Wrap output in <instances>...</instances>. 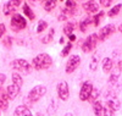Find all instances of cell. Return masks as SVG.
<instances>
[{
  "mask_svg": "<svg viewBox=\"0 0 122 116\" xmlns=\"http://www.w3.org/2000/svg\"><path fill=\"white\" fill-rule=\"evenodd\" d=\"M32 64H33V67L38 71L40 70H46L51 66L53 64V59L50 58L49 54L46 53H42V54L37 55L33 60H32Z\"/></svg>",
  "mask_w": 122,
  "mask_h": 116,
  "instance_id": "1",
  "label": "cell"
},
{
  "mask_svg": "<svg viewBox=\"0 0 122 116\" xmlns=\"http://www.w3.org/2000/svg\"><path fill=\"white\" fill-rule=\"evenodd\" d=\"M45 93H46V87H45V86H42V84L36 86V87H33L32 89L29 90L28 97H27V100H28L30 104L37 103L40 98L45 95Z\"/></svg>",
  "mask_w": 122,
  "mask_h": 116,
  "instance_id": "2",
  "label": "cell"
},
{
  "mask_svg": "<svg viewBox=\"0 0 122 116\" xmlns=\"http://www.w3.org/2000/svg\"><path fill=\"white\" fill-rule=\"evenodd\" d=\"M10 23H11V28L14 31H16V32H18V31H21V29H25L27 27L26 18L22 15H20V14H14L12 17H11V21H10Z\"/></svg>",
  "mask_w": 122,
  "mask_h": 116,
  "instance_id": "3",
  "label": "cell"
},
{
  "mask_svg": "<svg viewBox=\"0 0 122 116\" xmlns=\"http://www.w3.org/2000/svg\"><path fill=\"white\" fill-rule=\"evenodd\" d=\"M98 40H99L98 33L90 34V36L83 42V43H82V45H81V48H82V51H83V53H90L92 50L95 48Z\"/></svg>",
  "mask_w": 122,
  "mask_h": 116,
  "instance_id": "4",
  "label": "cell"
},
{
  "mask_svg": "<svg viewBox=\"0 0 122 116\" xmlns=\"http://www.w3.org/2000/svg\"><path fill=\"white\" fill-rule=\"evenodd\" d=\"M11 67L15 69L16 71L23 72V73H28L30 71V64L25 60V59H16L11 62Z\"/></svg>",
  "mask_w": 122,
  "mask_h": 116,
  "instance_id": "5",
  "label": "cell"
},
{
  "mask_svg": "<svg viewBox=\"0 0 122 116\" xmlns=\"http://www.w3.org/2000/svg\"><path fill=\"white\" fill-rule=\"evenodd\" d=\"M56 90H57V97L62 101H66L68 99V97H70V89H68V84H67L66 81H61L60 83H57Z\"/></svg>",
  "mask_w": 122,
  "mask_h": 116,
  "instance_id": "6",
  "label": "cell"
},
{
  "mask_svg": "<svg viewBox=\"0 0 122 116\" xmlns=\"http://www.w3.org/2000/svg\"><path fill=\"white\" fill-rule=\"evenodd\" d=\"M93 89H94V87H93V84H92L90 82H84L82 84V87H81V90H79V99L82 101L89 100Z\"/></svg>",
  "mask_w": 122,
  "mask_h": 116,
  "instance_id": "7",
  "label": "cell"
},
{
  "mask_svg": "<svg viewBox=\"0 0 122 116\" xmlns=\"http://www.w3.org/2000/svg\"><path fill=\"white\" fill-rule=\"evenodd\" d=\"M81 64V56L79 55H71L66 64V73H72Z\"/></svg>",
  "mask_w": 122,
  "mask_h": 116,
  "instance_id": "8",
  "label": "cell"
},
{
  "mask_svg": "<svg viewBox=\"0 0 122 116\" xmlns=\"http://www.w3.org/2000/svg\"><path fill=\"white\" fill-rule=\"evenodd\" d=\"M21 3H22V0H9L4 5V15L9 16V15L14 14L18 9V6L21 5Z\"/></svg>",
  "mask_w": 122,
  "mask_h": 116,
  "instance_id": "9",
  "label": "cell"
},
{
  "mask_svg": "<svg viewBox=\"0 0 122 116\" xmlns=\"http://www.w3.org/2000/svg\"><path fill=\"white\" fill-rule=\"evenodd\" d=\"M114 29H115L114 25H106V26H104L103 28L100 29V32L98 33V38H99V40H105L110 34H112V33H114Z\"/></svg>",
  "mask_w": 122,
  "mask_h": 116,
  "instance_id": "10",
  "label": "cell"
},
{
  "mask_svg": "<svg viewBox=\"0 0 122 116\" xmlns=\"http://www.w3.org/2000/svg\"><path fill=\"white\" fill-rule=\"evenodd\" d=\"M9 108V97L4 87L0 86V110H6Z\"/></svg>",
  "mask_w": 122,
  "mask_h": 116,
  "instance_id": "11",
  "label": "cell"
},
{
  "mask_svg": "<svg viewBox=\"0 0 122 116\" xmlns=\"http://www.w3.org/2000/svg\"><path fill=\"white\" fill-rule=\"evenodd\" d=\"M20 90H21V87H18V86H16V84H10V86L6 88V93H7V97H9V99H15L17 95H18V93H20Z\"/></svg>",
  "mask_w": 122,
  "mask_h": 116,
  "instance_id": "12",
  "label": "cell"
},
{
  "mask_svg": "<svg viewBox=\"0 0 122 116\" xmlns=\"http://www.w3.org/2000/svg\"><path fill=\"white\" fill-rule=\"evenodd\" d=\"M83 9L87 14H94L99 10V5L95 1H93V0H89V1L83 4Z\"/></svg>",
  "mask_w": 122,
  "mask_h": 116,
  "instance_id": "13",
  "label": "cell"
},
{
  "mask_svg": "<svg viewBox=\"0 0 122 116\" xmlns=\"http://www.w3.org/2000/svg\"><path fill=\"white\" fill-rule=\"evenodd\" d=\"M14 116H33V114L26 105H18L14 111Z\"/></svg>",
  "mask_w": 122,
  "mask_h": 116,
  "instance_id": "14",
  "label": "cell"
},
{
  "mask_svg": "<svg viewBox=\"0 0 122 116\" xmlns=\"http://www.w3.org/2000/svg\"><path fill=\"white\" fill-rule=\"evenodd\" d=\"M93 111H94L95 116H103L104 106H103V103H101L100 100H95L93 103Z\"/></svg>",
  "mask_w": 122,
  "mask_h": 116,
  "instance_id": "15",
  "label": "cell"
},
{
  "mask_svg": "<svg viewBox=\"0 0 122 116\" xmlns=\"http://www.w3.org/2000/svg\"><path fill=\"white\" fill-rule=\"evenodd\" d=\"M99 61H100V56L98 53H95V54H93V56H92L90 59V64H89V69L92 71H95L97 67H98V64H99Z\"/></svg>",
  "mask_w": 122,
  "mask_h": 116,
  "instance_id": "16",
  "label": "cell"
},
{
  "mask_svg": "<svg viewBox=\"0 0 122 116\" xmlns=\"http://www.w3.org/2000/svg\"><path fill=\"white\" fill-rule=\"evenodd\" d=\"M111 70H112V60L110 58L103 59V71L105 73H110Z\"/></svg>",
  "mask_w": 122,
  "mask_h": 116,
  "instance_id": "17",
  "label": "cell"
},
{
  "mask_svg": "<svg viewBox=\"0 0 122 116\" xmlns=\"http://www.w3.org/2000/svg\"><path fill=\"white\" fill-rule=\"evenodd\" d=\"M54 34H55V29H54V28H50V29H49V32H48V34H46L45 37L42 38V42H43L44 44L51 43L53 39H54Z\"/></svg>",
  "mask_w": 122,
  "mask_h": 116,
  "instance_id": "18",
  "label": "cell"
},
{
  "mask_svg": "<svg viewBox=\"0 0 122 116\" xmlns=\"http://www.w3.org/2000/svg\"><path fill=\"white\" fill-rule=\"evenodd\" d=\"M22 10H23V14H25L29 20H32V21L34 20V17H36V16H34V12L32 11V9L29 7V5H28V4H23Z\"/></svg>",
  "mask_w": 122,
  "mask_h": 116,
  "instance_id": "19",
  "label": "cell"
},
{
  "mask_svg": "<svg viewBox=\"0 0 122 116\" xmlns=\"http://www.w3.org/2000/svg\"><path fill=\"white\" fill-rule=\"evenodd\" d=\"M55 6H56V0H45L44 1V10L48 11V12L54 10Z\"/></svg>",
  "mask_w": 122,
  "mask_h": 116,
  "instance_id": "20",
  "label": "cell"
},
{
  "mask_svg": "<svg viewBox=\"0 0 122 116\" xmlns=\"http://www.w3.org/2000/svg\"><path fill=\"white\" fill-rule=\"evenodd\" d=\"M12 83L18 86V87H22V83H23L22 76L20 75V73H12Z\"/></svg>",
  "mask_w": 122,
  "mask_h": 116,
  "instance_id": "21",
  "label": "cell"
},
{
  "mask_svg": "<svg viewBox=\"0 0 122 116\" xmlns=\"http://www.w3.org/2000/svg\"><path fill=\"white\" fill-rule=\"evenodd\" d=\"M56 110H57V103L54 99H51V104L48 106V114L49 115H54L56 112Z\"/></svg>",
  "mask_w": 122,
  "mask_h": 116,
  "instance_id": "22",
  "label": "cell"
},
{
  "mask_svg": "<svg viewBox=\"0 0 122 116\" xmlns=\"http://www.w3.org/2000/svg\"><path fill=\"white\" fill-rule=\"evenodd\" d=\"M73 28H75V26H73V23H66L65 25V27H64V33L68 37V36H71L72 34V32H73Z\"/></svg>",
  "mask_w": 122,
  "mask_h": 116,
  "instance_id": "23",
  "label": "cell"
},
{
  "mask_svg": "<svg viewBox=\"0 0 122 116\" xmlns=\"http://www.w3.org/2000/svg\"><path fill=\"white\" fill-rule=\"evenodd\" d=\"M121 7H122V5H121V4H117V5H115L114 7H111V10L109 11V16H110V17L116 16V15L118 14V11L121 10Z\"/></svg>",
  "mask_w": 122,
  "mask_h": 116,
  "instance_id": "24",
  "label": "cell"
},
{
  "mask_svg": "<svg viewBox=\"0 0 122 116\" xmlns=\"http://www.w3.org/2000/svg\"><path fill=\"white\" fill-rule=\"evenodd\" d=\"M90 22H92V18H90V17H88V18H86L84 21H82V22H81V25H79L81 31H82V32H86V29H87V27L89 26Z\"/></svg>",
  "mask_w": 122,
  "mask_h": 116,
  "instance_id": "25",
  "label": "cell"
},
{
  "mask_svg": "<svg viewBox=\"0 0 122 116\" xmlns=\"http://www.w3.org/2000/svg\"><path fill=\"white\" fill-rule=\"evenodd\" d=\"M71 48H72V43H67V45L61 50V58H65V56H67L68 55V53H70V50H71Z\"/></svg>",
  "mask_w": 122,
  "mask_h": 116,
  "instance_id": "26",
  "label": "cell"
},
{
  "mask_svg": "<svg viewBox=\"0 0 122 116\" xmlns=\"http://www.w3.org/2000/svg\"><path fill=\"white\" fill-rule=\"evenodd\" d=\"M48 27V23H46V21H39V23H38V27H37V32L38 33H42L43 31Z\"/></svg>",
  "mask_w": 122,
  "mask_h": 116,
  "instance_id": "27",
  "label": "cell"
},
{
  "mask_svg": "<svg viewBox=\"0 0 122 116\" xmlns=\"http://www.w3.org/2000/svg\"><path fill=\"white\" fill-rule=\"evenodd\" d=\"M117 79H118V73H111L110 77H109V83L111 86H115L117 83Z\"/></svg>",
  "mask_w": 122,
  "mask_h": 116,
  "instance_id": "28",
  "label": "cell"
},
{
  "mask_svg": "<svg viewBox=\"0 0 122 116\" xmlns=\"http://www.w3.org/2000/svg\"><path fill=\"white\" fill-rule=\"evenodd\" d=\"M103 116H115V110L112 108H110V106H106L104 108V114Z\"/></svg>",
  "mask_w": 122,
  "mask_h": 116,
  "instance_id": "29",
  "label": "cell"
},
{
  "mask_svg": "<svg viewBox=\"0 0 122 116\" xmlns=\"http://www.w3.org/2000/svg\"><path fill=\"white\" fill-rule=\"evenodd\" d=\"M98 94H99V92H98V89H93V92H92V94H90V98H89V100L90 101H95L97 100V98H98ZM93 103H92V104H93Z\"/></svg>",
  "mask_w": 122,
  "mask_h": 116,
  "instance_id": "30",
  "label": "cell"
},
{
  "mask_svg": "<svg viewBox=\"0 0 122 116\" xmlns=\"http://www.w3.org/2000/svg\"><path fill=\"white\" fill-rule=\"evenodd\" d=\"M75 7H76V4H75L73 0H67V1H66V9L75 10Z\"/></svg>",
  "mask_w": 122,
  "mask_h": 116,
  "instance_id": "31",
  "label": "cell"
},
{
  "mask_svg": "<svg viewBox=\"0 0 122 116\" xmlns=\"http://www.w3.org/2000/svg\"><path fill=\"white\" fill-rule=\"evenodd\" d=\"M103 15H104L103 11H100L98 15H95V17H94V26H99V21H100L101 17H103Z\"/></svg>",
  "mask_w": 122,
  "mask_h": 116,
  "instance_id": "32",
  "label": "cell"
},
{
  "mask_svg": "<svg viewBox=\"0 0 122 116\" xmlns=\"http://www.w3.org/2000/svg\"><path fill=\"white\" fill-rule=\"evenodd\" d=\"M11 44H12V38L11 37H6L4 39V45L6 48H10V47H11Z\"/></svg>",
  "mask_w": 122,
  "mask_h": 116,
  "instance_id": "33",
  "label": "cell"
},
{
  "mask_svg": "<svg viewBox=\"0 0 122 116\" xmlns=\"http://www.w3.org/2000/svg\"><path fill=\"white\" fill-rule=\"evenodd\" d=\"M111 3H112V0H100V4L103 5L104 7H107L111 5Z\"/></svg>",
  "mask_w": 122,
  "mask_h": 116,
  "instance_id": "34",
  "label": "cell"
},
{
  "mask_svg": "<svg viewBox=\"0 0 122 116\" xmlns=\"http://www.w3.org/2000/svg\"><path fill=\"white\" fill-rule=\"evenodd\" d=\"M5 32H6V27H5L4 23H1V25H0V38L5 34Z\"/></svg>",
  "mask_w": 122,
  "mask_h": 116,
  "instance_id": "35",
  "label": "cell"
},
{
  "mask_svg": "<svg viewBox=\"0 0 122 116\" xmlns=\"http://www.w3.org/2000/svg\"><path fill=\"white\" fill-rule=\"evenodd\" d=\"M5 79H6V76L4 75V73H0V86L5 82Z\"/></svg>",
  "mask_w": 122,
  "mask_h": 116,
  "instance_id": "36",
  "label": "cell"
},
{
  "mask_svg": "<svg viewBox=\"0 0 122 116\" xmlns=\"http://www.w3.org/2000/svg\"><path fill=\"white\" fill-rule=\"evenodd\" d=\"M117 67H118V70L122 72V60H120V61H118V65H117Z\"/></svg>",
  "mask_w": 122,
  "mask_h": 116,
  "instance_id": "37",
  "label": "cell"
},
{
  "mask_svg": "<svg viewBox=\"0 0 122 116\" xmlns=\"http://www.w3.org/2000/svg\"><path fill=\"white\" fill-rule=\"evenodd\" d=\"M29 3H32V4H38V3H40L42 0H28Z\"/></svg>",
  "mask_w": 122,
  "mask_h": 116,
  "instance_id": "38",
  "label": "cell"
},
{
  "mask_svg": "<svg viewBox=\"0 0 122 116\" xmlns=\"http://www.w3.org/2000/svg\"><path fill=\"white\" fill-rule=\"evenodd\" d=\"M68 38H70V40H75V39H76V37H75L73 34H71V36H68Z\"/></svg>",
  "mask_w": 122,
  "mask_h": 116,
  "instance_id": "39",
  "label": "cell"
},
{
  "mask_svg": "<svg viewBox=\"0 0 122 116\" xmlns=\"http://www.w3.org/2000/svg\"><path fill=\"white\" fill-rule=\"evenodd\" d=\"M64 116H73V114H71V112H67V114H65Z\"/></svg>",
  "mask_w": 122,
  "mask_h": 116,
  "instance_id": "40",
  "label": "cell"
},
{
  "mask_svg": "<svg viewBox=\"0 0 122 116\" xmlns=\"http://www.w3.org/2000/svg\"><path fill=\"white\" fill-rule=\"evenodd\" d=\"M118 31H120V32L122 33V25H120V27H118Z\"/></svg>",
  "mask_w": 122,
  "mask_h": 116,
  "instance_id": "41",
  "label": "cell"
},
{
  "mask_svg": "<svg viewBox=\"0 0 122 116\" xmlns=\"http://www.w3.org/2000/svg\"><path fill=\"white\" fill-rule=\"evenodd\" d=\"M37 116H43V115H42V114H38V115H37Z\"/></svg>",
  "mask_w": 122,
  "mask_h": 116,
  "instance_id": "42",
  "label": "cell"
},
{
  "mask_svg": "<svg viewBox=\"0 0 122 116\" xmlns=\"http://www.w3.org/2000/svg\"><path fill=\"white\" fill-rule=\"evenodd\" d=\"M0 111H1V110H0ZM0 116H1V114H0Z\"/></svg>",
  "mask_w": 122,
  "mask_h": 116,
  "instance_id": "43",
  "label": "cell"
}]
</instances>
